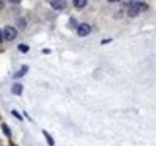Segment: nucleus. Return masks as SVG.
Listing matches in <instances>:
<instances>
[{"label":"nucleus","instance_id":"5","mask_svg":"<svg viewBox=\"0 0 156 146\" xmlns=\"http://www.w3.org/2000/svg\"><path fill=\"white\" fill-rule=\"evenodd\" d=\"M28 71H29V67H28L27 65H23V66L20 67V70H18L17 72H16L15 74H13V78H15V79H18V78H22L23 75H25V74H27V72H28Z\"/></svg>","mask_w":156,"mask_h":146},{"label":"nucleus","instance_id":"12","mask_svg":"<svg viewBox=\"0 0 156 146\" xmlns=\"http://www.w3.org/2000/svg\"><path fill=\"white\" fill-rule=\"evenodd\" d=\"M11 114H12L13 116H16V117H17L18 120H20V121L23 120V117H22V115H20V113H18V111H17V110H12V111H11Z\"/></svg>","mask_w":156,"mask_h":146},{"label":"nucleus","instance_id":"15","mask_svg":"<svg viewBox=\"0 0 156 146\" xmlns=\"http://www.w3.org/2000/svg\"><path fill=\"white\" fill-rule=\"evenodd\" d=\"M10 2H11V4H20V0H11Z\"/></svg>","mask_w":156,"mask_h":146},{"label":"nucleus","instance_id":"10","mask_svg":"<svg viewBox=\"0 0 156 146\" xmlns=\"http://www.w3.org/2000/svg\"><path fill=\"white\" fill-rule=\"evenodd\" d=\"M17 25L20 29H24L27 26V20L24 18H18L17 19Z\"/></svg>","mask_w":156,"mask_h":146},{"label":"nucleus","instance_id":"2","mask_svg":"<svg viewBox=\"0 0 156 146\" xmlns=\"http://www.w3.org/2000/svg\"><path fill=\"white\" fill-rule=\"evenodd\" d=\"M4 38L7 40V41H12L17 37V30L13 28V26H6L4 29Z\"/></svg>","mask_w":156,"mask_h":146},{"label":"nucleus","instance_id":"1","mask_svg":"<svg viewBox=\"0 0 156 146\" xmlns=\"http://www.w3.org/2000/svg\"><path fill=\"white\" fill-rule=\"evenodd\" d=\"M148 9V5L145 2H140V1H133L130 4L129 6V10H127V15L130 17H136L138 16L139 12L142 11H145Z\"/></svg>","mask_w":156,"mask_h":146},{"label":"nucleus","instance_id":"17","mask_svg":"<svg viewBox=\"0 0 156 146\" xmlns=\"http://www.w3.org/2000/svg\"><path fill=\"white\" fill-rule=\"evenodd\" d=\"M1 41H2V33L0 31V42H1Z\"/></svg>","mask_w":156,"mask_h":146},{"label":"nucleus","instance_id":"4","mask_svg":"<svg viewBox=\"0 0 156 146\" xmlns=\"http://www.w3.org/2000/svg\"><path fill=\"white\" fill-rule=\"evenodd\" d=\"M51 5H52V7H53V9L58 10V11H61V10H64V9L66 7V1L53 0V1H51Z\"/></svg>","mask_w":156,"mask_h":146},{"label":"nucleus","instance_id":"11","mask_svg":"<svg viewBox=\"0 0 156 146\" xmlns=\"http://www.w3.org/2000/svg\"><path fill=\"white\" fill-rule=\"evenodd\" d=\"M29 46H27V44H20L18 46V50L22 52V53H28L29 52Z\"/></svg>","mask_w":156,"mask_h":146},{"label":"nucleus","instance_id":"9","mask_svg":"<svg viewBox=\"0 0 156 146\" xmlns=\"http://www.w3.org/2000/svg\"><path fill=\"white\" fill-rule=\"evenodd\" d=\"M1 128H2V132L5 133V135H6L7 138H11V130H10V127H9L6 123H2Z\"/></svg>","mask_w":156,"mask_h":146},{"label":"nucleus","instance_id":"6","mask_svg":"<svg viewBox=\"0 0 156 146\" xmlns=\"http://www.w3.org/2000/svg\"><path fill=\"white\" fill-rule=\"evenodd\" d=\"M11 91H12L13 95L20 96V95H22V92H23V85L20 84V83H15V84L12 85V88H11Z\"/></svg>","mask_w":156,"mask_h":146},{"label":"nucleus","instance_id":"3","mask_svg":"<svg viewBox=\"0 0 156 146\" xmlns=\"http://www.w3.org/2000/svg\"><path fill=\"white\" fill-rule=\"evenodd\" d=\"M90 31H91V28H90V25H89V24H87V23H82V24H79V25H78L77 33L80 37L88 36V35L90 34Z\"/></svg>","mask_w":156,"mask_h":146},{"label":"nucleus","instance_id":"14","mask_svg":"<svg viewBox=\"0 0 156 146\" xmlns=\"http://www.w3.org/2000/svg\"><path fill=\"white\" fill-rule=\"evenodd\" d=\"M71 23H72V24H71V26H72V28H73V26H76V20H75L73 18L71 19Z\"/></svg>","mask_w":156,"mask_h":146},{"label":"nucleus","instance_id":"13","mask_svg":"<svg viewBox=\"0 0 156 146\" xmlns=\"http://www.w3.org/2000/svg\"><path fill=\"white\" fill-rule=\"evenodd\" d=\"M111 41H112V40H111V38H108V40H103V41H102L101 43H102V44H106L107 42H111Z\"/></svg>","mask_w":156,"mask_h":146},{"label":"nucleus","instance_id":"8","mask_svg":"<svg viewBox=\"0 0 156 146\" xmlns=\"http://www.w3.org/2000/svg\"><path fill=\"white\" fill-rule=\"evenodd\" d=\"M73 5H75L77 9H82V7H84V6L87 5V1H85V0H75V1H73Z\"/></svg>","mask_w":156,"mask_h":146},{"label":"nucleus","instance_id":"16","mask_svg":"<svg viewBox=\"0 0 156 146\" xmlns=\"http://www.w3.org/2000/svg\"><path fill=\"white\" fill-rule=\"evenodd\" d=\"M42 52H43L44 54H49V53H51V50H49V49H43Z\"/></svg>","mask_w":156,"mask_h":146},{"label":"nucleus","instance_id":"7","mask_svg":"<svg viewBox=\"0 0 156 146\" xmlns=\"http://www.w3.org/2000/svg\"><path fill=\"white\" fill-rule=\"evenodd\" d=\"M42 133H43V135L46 137V139H47V143H48V145L49 146H54V140H53V138L46 132V130H42Z\"/></svg>","mask_w":156,"mask_h":146}]
</instances>
